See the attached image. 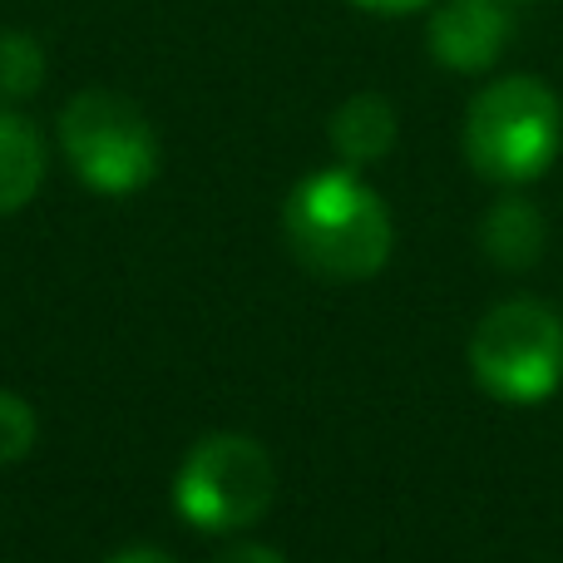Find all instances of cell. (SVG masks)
<instances>
[{"label":"cell","mask_w":563,"mask_h":563,"mask_svg":"<svg viewBox=\"0 0 563 563\" xmlns=\"http://www.w3.org/2000/svg\"><path fill=\"white\" fill-rule=\"evenodd\" d=\"M277 465L253 435H208L184 455L174 479V509L203 534H243L273 509Z\"/></svg>","instance_id":"277c9868"},{"label":"cell","mask_w":563,"mask_h":563,"mask_svg":"<svg viewBox=\"0 0 563 563\" xmlns=\"http://www.w3.org/2000/svg\"><path fill=\"white\" fill-rule=\"evenodd\" d=\"M515 20L505 0H445L430 15V55L455 75H479L509 49Z\"/></svg>","instance_id":"8992f818"},{"label":"cell","mask_w":563,"mask_h":563,"mask_svg":"<svg viewBox=\"0 0 563 563\" xmlns=\"http://www.w3.org/2000/svg\"><path fill=\"white\" fill-rule=\"evenodd\" d=\"M213 563H287V559H282L277 549H267V544H228Z\"/></svg>","instance_id":"7c38bea8"},{"label":"cell","mask_w":563,"mask_h":563,"mask_svg":"<svg viewBox=\"0 0 563 563\" xmlns=\"http://www.w3.org/2000/svg\"><path fill=\"white\" fill-rule=\"evenodd\" d=\"M109 563H178V559L164 554V549H124V554L109 559Z\"/></svg>","instance_id":"5bb4252c"},{"label":"cell","mask_w":563,"mask_h":563,"mask_svg":"<svg viewBox=\"0 0 563 563\" xmlns=\"http://www.w3.org/2000/svg\"><path fill=\"white\" fill-rule=\"evenodd\" d=\"M327 134L346 168L376 164V158H386L390 148H396V109L380 95H351L336 104Z\"/></svg>","instance_id":"ba28073f"},{"label":"cell","mask_w":563,"mask_h":563,"mask_svg":"<svg viewBox=\"0 0 563 563\" xmlns=\"http://www.w3.org/2000/svg\"><path fill=\"white\" fill-rule=\"evenodd\" d=\"M45 168H49L45 134H40L25 114L0 109V218L20 213V208L40 194Z\"/></svg>","instance_id":"52a82bcc"},{"label":"cell","mask_w":563,"mask_h":563,"mask_svg":"<svg viewBox=\"0 0 563 563\" xmlns=\"http://www.w3.org/2000/svg\"><path fill=\"white\" fill-rule=\"evenodd\" d=\"M563 148V104L534 75H505L470 99L465 158L489 184H529Z\"/></svg>","instance_id":"7a4b0ae2"},{"label":"cell","mask_w":563,"mask_h":563,"mask_svg":"<svg viewBox=\"0 0 563 563\" xmlns=\"http://www.w3.org/2000/svg\"><path fill=\"white\" fill-rule=\"evenodd\" d=\"M282 233L307 273L331 282L376 277L396 247V228L380 194L351 168H321L301 178L282 208Z\"/></svg>","instance_id":"6da1fadb"},{"label":"cell","mask_w":563,"mask_h":563,"mask_svg":"<svg viewBox=\"0 0 563 563\" xmlns=\"http://www.w3.org/2000/svg\"><path fill=\"white\" fill-rule=\"evenodd\" d=\"M470 371L485 396L505 406L549 400L563 380V321L534 297L499 301L470 336Z\"/></svg>","instance_id":"5b68a950"},{"label":"cell","mask_w":563,"mask_h":563,"mask_svg":"<svg viewBox=\"0 0 563 563\" xmlns=\"http://www.w3.org/2000/svg\"><path fill=\"white\" fill-rule=\"evenodd\" d=\"M40 440L35 406L15 390H0V465H20Z\"/></svg>","instance_id":"8fae6325"},{"label":"cell","mask_w":563,"mask_h":563,"mask_svg":"<svg viewBox=\"0 0 563 563\" xmlns=\"http://www.w3.org/2000/svg\"><path fill=\"white\" fill-rule=\"evenodd\" d=\"M356 10H371V15H410V10H420L426 0H351Z\"/></svg>","instance_id":"4fadbf2b"},{"label":"cell","mask_w":563,"mask_h":563,"mask_svg":"<svg viewBox=\"0 0 563 563\" xmlns=\"http://www.w3.org/2000/svg\"><path fill=\"white\" fill-rule=\"evenodd\" d=\"M45 85V49L40 40L5 30L0 35V99H25Z\"/></svg>","instance_id":"30bf717a"},{"label":"cell","mask_w":563,"mask_h":563,"mask_svg":"<svg viewBox=\"0 0 563 563\" xmlns=\"http://www.w3.org/2000/svg\"><path fill=\"white\" fill-rule=\"evenodd\" d=\"M479 243L499 267H534L544 257V218L525 198H505L485 213Z\"/></svg>","instance_id":"9c48e42d"},{"label":"cell","mask_w":563,"mask_h":563,"mask_svg":"<svg viewBox=\"0 0 563 563\" xmlns=\"http://www.w3.org/2000/svg\"><path fill=\"white\" fill-rule=\"evenodd\" d=\"M505 5H539V0H505Z\"/></svg>","instance_id":"9a60e30c"},{"label":"cell","mask_w":563,"mask_h":563,"mask_svg":"<svg viewBox=\"0 0 563 563\" xmlns=\"http://www.w3.org/2000/svg\"><path fill=\"white\" fill-rule=\"evenodd\" d=\"M59 148L89 194L129 198L154 184L158 134L134 99L114 89H85L59 109Z\"/></svg>","instance_id":"3957f363"}]
</instances>
